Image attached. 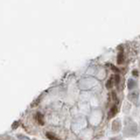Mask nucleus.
Here are the masks:
<instances>
[{"label": "nucleus", "mask_w": 140, "mask_h": 140, "mask_svg": "<svg viewBox=\"0 0 140 140\" xmlns=\"http://www.w3.org/2000/svg\"><path fill=\"white\" fill-rule=\"evenodd\" d=\"M117 106H113L112 108L110 109V110H109V114H108V118H109V119H110L111 117H115V116L117 115Z\"/></svg>", "instance_id": "1"}, {"label": "nucleus", "mask_w": 140, "mask_h": 140, "mask_svg": "<svg viewBox=\"0 0 140 140\" xmlns=\"http://www.w3.org/2000/svg\"><path fill=\"white\" fill-rule=\"evenodd\" d=\"M120 123L118 121H114L113 122V125H112V130H114V131H117V130H119L120 129Z\"/></svg>", "instance_id": "2"}, {"label": "nucleus", "mask_w": 140, "mask_h": 140, "mask_svg": "<svg viewBox=\"0 0 140 140\" xmlns=\"http://www.w3.org/2000/svg\"><path fill=\"white\" fill-rule=\"evenodd\" d=\"M123 59H124V56H123V52H121L117 55V63H118V64H122V63L123 62Z\"/></svg>", "instance_id": "3"}, {"label": "nucleus", "mask_w": 140, "mask_h": 140, "mask_svg": "<svg viewBox=\"0 0 140 140\" xmlns=\"http://www.w3.org/2000/svg\"><path fill=\"white\" fill-rule=\"evenodd\" d=\"M46 138H47L48 139H50V140H61V139H59L57 137H55L54 134L51 133V132H46Z\"/></svg>", "instance_id": "4"}, {"label": "nucleus", "mask_w": 140, "mask_h": 140, "mask_svg": "<svg viewBox=\"0 0 140 140\" xmlns=\"http://www.w3.org/2000/svg\"><path fill=\"white\" fill-rule=\"evenodd\" d=\"M37 120H38V123L43 125L44 124V120H43V115L40 114V113H38L37 114Z\"/></svg>", "instance_id": "5"}, {"label": "nucleus", "mask_w": 140, "mask_h": 140, "mask_svg": "<svg viewBox=\"0 0 140 140\" xmlns=\"http://www.w3.org/2000/svg\"><path fill=\"white\" fill-rule=\"evenodd\" d=\"M129 83H128V88H129V89H132L133 88H135V86H136V82H135V81L132 79H130L129 80Z\"/></svg>", "instance_id": "6"}, {"label": "nucleus", "mask_w": 140, "mask_h": 140, "mask_svg": "<svg viewBox=\"0 0 140 140\" xmlns=\"http://www.w3.org/2000/svg\"><path fill=\"white\" fill-rule=\"evenodd\" d=\"M112 87H113V80L112 79L108 80V82H106V88L108 89H110Z\"/></svg>", "instance_id": "7"}, {"label": "nucleus", "mask_w": 140, "mask_h": 140, "mask_svg": "<svg viewBox=\"0 0 140 140\" xmlns=\"http://www.w3.org/2000/svg\"><path fill=\"white\" fill-rule=\"evenodd\" d=\"M120 82V76L118 75H115V82L116 84H118Z\"/></svg>", "instance_id": "8"}, {"label": "nucleus", "mask_w": 140, "mask_h": 140, "mask_svg": "<svg viewBox=\"0 0 140 140\" xmlns=\"http://www.w3.org/2000/svg\"><path fill=\"white\" fill-rule=\"evenodd\" d=\"M110 67L112 68V70H113L114 72H116V73H119L120 70H119L118 68H117V67H116L114 65H110Z\"/></svg>", "instance_id": "9"}, {"label": "nucleus", "mask_w": 140, "mask_h": 140, "mask_svg": "<svg viewBox=\"0 0 140 140\" xmlns=\"http://www.w3.org/2000/svg\"><path fill=\"white\" fill-rule=\"evenodd\" d=\"M112 98H113V100H117V96H116V93H114V92H112Z\"/></svg>", "instance_id": "10"}, {"label": "nucleus", "mask_w": 140, "mask_h": 140, "mask_svg": "<svg viewBox=\"0 0 140 140\" xmlns=\"http://www.w3.org/2000/svg\"><path fill=\"white\" fill-rule=\"evenodd\" d=\"M133 75H136V76H137V75H138V72H137V71H134V72H133Z\"/></svg>", "instance_id": "11"}, {"label": "nucleus", "mask_w": 140, "mask_h": 140, "mask_svg": "<svg viewBox=\"0 0 140 140\" xmlns=\"http://www.w3.org/2000/svg\"><path fill=\"white\" fill-rule=\"evenodd\" d=\"M111 140H116V139H115V138H112V139H111Z\"/></svg>", "instance_id": "12"}]
</instances>
